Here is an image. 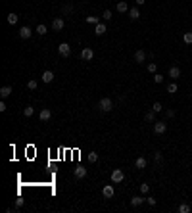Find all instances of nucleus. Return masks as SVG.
I'll return each mask as SVG.
<instances>
[{
    "label": "nucleus",
    "instance_id": "f3484780",
    "mask_svg": "<svg viewBox=\"0 0 192 213\" xmlns=\"http://www.w3.org/2000/svg\"><path fill=\"white\" fill-rule=\"evenodd\" d=\"M10 94H12V87H8V84H6V87L0 88V96H2V100H4V98H8Z\"/></svg>",
    "mask_w": 192,
    "mask_h": 213
},
{
    "label": "nucleus",
    "instance_id": "5701e85b",
    "mask_svg": "<svg viewBox=\"0 0 192 213\" xmlns=\"http://www.w3.org/2000/svg\"><path fill=\"white\" fill-rule=\"evenodd\" d=\"M35 33H37V35H40V37H42V35H46L48 33V29H46V25H37V29H35Z\"/></svg>",
    "mask_w": 192,
    "mask_h": 213
},
{
    "label": "nucleus",
    "instance_id": "72a5a7b5",
    "mask_svg": "<svg viewBox=\"0 0 192 213\" xmlns=\"http://www.w3.org/2000/svg\"><path fill=\"white\" fill-rule=\"evenodd\" d=\"M154 159H156V163H158V165H161V163H163V155H161L160 152H156V155H154Z\"/></svg>",
    "mask_w": 192,
    "mask_h": 213
},
{
    "label": "nucleus",
    "instance_id": "2f4dec72",
    "mask_svg": "<svg viewBox=\"0 0 192 213\" xmlns=\"http://www.w3.org/2000/svg\"><path fill=\"white\" fill-rule=\"evenodd\" d=\"M98 161V154L96 152H90L88 154V163H96Z\"/></svg>",
    "mask_w": 192,
    "mask_h": 213
},
{
    "label": "nucleus",
    "instance_id": "a211bd4d",
    "mask_svg": "<svg viewBox=\"0 0 192 213\" xmlns=\"http://www.w3.org/2000/svg\"><path fill=\"white\" fill-rule=\"evenodd\" d=\"M73 175L77 177V179H83V177H85V175H87V169H85V167H81V165H79V167H77V169H75V171H73Z\"/></svg>",
    "mask_w": 192,
    "mask_h": 213
},
{
    "label": "nucleus",
    "instance_id": "c9c22d12",
    "mask_svg": "<svg viewBox=\"0 0 192 213\" xmlns=\"http://www.w3.org/2000/svg\"><path fill=\"white\" fill-rule=\"evenodd\" d=\"M154 81L156 83H163V75L161 73H154Z\"/></svg>",
    "mask_w": 192,
    "mask_h": 213
},
{
    "label": "nucleus",
    "instance_id": "e433bc0d",
    "mask_svg": "<svg viewBox=\"0 0 192 213\" xmlns=\"http://www.w3.org/2000/svg\"><path fill=\"white\" fill-rule=\"evenodd\" d=\"M23 200H21V198H17V200H16V207H23Z\"/></svg>",
    "mask_w": 192,
    "mask_h": 213
},
{
    "label": "nucleus",
    "instance_id": "0eeeda50",
    "mask_svg": "<svg viewBox=\"0 0 192 213\" xmlns=\"http://www.w3.org/2000/svg\"><path fill=\"white\" fill-rule=\"evenodd\" d=\"M63 27H66V21H63L62 17H56V19L52 21V29H54V31H62Z\"/></svg>",
    "mask_w": 192,
    "mask_h": 213
},
{
    "label": "nucleus",
    "instance_id": "f03ea898",
    "mask_svg": "<svg viewBox=\"0 0 192 213\" xmlns=\"http://www.w3.org/2000/svg\"><path fill=\"white\" fill-rule=\"evenodd\" d=\"M123 179H125V173L121 171V169H113V171H111V182L113 184L123 182Z\"/></svg>",
    "mask_w": 192,
    "mask_h": 213
},
{
    "label": "nucleus",
    "instance_id": "c85d7f7f",
    "mask_svg": "<svg viewBox=\"0 0 192 213\" xmlns=\"http://www.w3.org/2000/svg\"><path fill=\"white\" fill-rule=\"evenodd\" d=\"M140 192L142 194H148V192H150V184H148V182H142L140 184Z\"/></svg>",
    "mask_w": 192,
    "mask_h": 213
},
{
    "label": "nucleus",
    "instance_id": "7ed1b4c3",
    "mask_svg": "<svg viewBox=\"0 0 192 213\" xmlns=\"http://www.w3.org/2000/svg\"><path fill=\"white\" fill-rule=\"evenodd\" d=\"M58 54L63 56V58H67V56L71 54V46L67 44V42H62V44H58Z\"/></svg>",
    "mask_w": 192,
    "mask_h": 213
},
{
    "label": "nucleus",
    "instance_id": "cd10ccee",
    "mask_svg": "<svg viewBox=\"0 0 192 213\" xmlns=\"http://www.w3.org/2000/svg\"><path fill=\"white\" fill-rule=\"evenodd\" d=\"M177 209H179V213H188V211H190V205H188V204H181Z\"/></svg>",
    "mask_w": 192,
    "mask_h": 213
},
{
    "label": "nucleus",
    "instance_id": "39448f33",
    "mask_svg": "<svg viewBox=\"0 0 192 213\" xmlns=\"http://www.w3.org/2000/svg\"><path fill=\"white\" fill-rule=\"evenodd\" d=\"M81 58L85 60V62H90L92 58H94V50H92V48H83V50H81Z\"/></svg>",
    "mask_w": 192,
    "mask_h": 213
},
{
    "label": "nucleus",
    "instance_id": "20e7f679",
    "mask_svg": "<svg viewBox=\"0 0 192 213\" xmlns=\"http://www.w3.org/2000/svg\"><path fill=\"white\" fill-rule=\"evenodd\" d=\"M165 131H167V123L165 121H156L154 123V133L156 134H163Z\"/></svg>",
    "mask_w": 192,
    "mask_h": 213
},
{
    "label": "nucleus",
    "instance_id": "bb28decb",
    "mask_svg": "<svg viewBox=\"0 0 192 213\" xmlns=\"http://www.w3.org/2000/svg\"><path fill=\"white\" fill-rule=\"evenodd\" d=\"M146 69H148V73H152V75H154V73H158V65H156L154 62L148 63V67H146Z\"/></svg>",
    "mask_w": 192,
    "mask_h": 213
},
{
    "label": "nucleus",
    "instance_id": "4be33fe9",
    "mask_svg": "<svg viewBox=\"0 0 192 213\" xmlns=\"http://www.w3.org/2000/svg\"><path fill=\"white\" fill-rule=\"evenodd\" d=\"M129 17H131L133 21H134V19H138V17H140V12H138V8H131V10H129Z\"/></svg>",
    "mask_w": 192,
    "mask_h": 213
},
{
    "label": "nucleus",
    "instance_id": "c756f323",
    "mask_svg": "<svg viewBox=\"0 0 192 213\" xmlns=\"http://www.w3.org/2000/svg\"><path fill=\"white\" fill-rule=\"evenodd\" d=\"M39 87V83L37 81H35V79H31V81H27V88H29V90H35V88H37Z\"/></svg>",
    "mask_w": 192,
    "mask_h": 213
},
{
    "label": "nucleus",
    "instance_id": "dca6fc26",
    "mask_svg": "<svg viewBox=\"0 0 192 213\" xmlns=\"http://www.w3.org/2000/svg\"><path fill=\"white\" fill-rule=\"evenodd\" d=\"M54 81V73L52 71H44L42 73V83H52Z\"/></svg>",
    "mask_w": 192,
    "mask_h": 213
},
{
    "label": "nucleus",
    "instance_id": "412c9836",
    "mask_svg": "<svg viewBox=\"0 0 192 213\" xmlns=\"http://www.w3.org/2000/svg\"><path fill=\"white\" fill-rule=\"evenodd\" d=\"M102 21V17H98V16H87V23H92V25H98Z\"/></svg>",
    "mask_w": 192,
    "mask_h": 213
},
{
    "label": "nucleus",
    "instance_id": "58836bf2",
    "mask_svg": "<svg viewBox=\"0 0 192 213\" xmlns=\"http://www.w3.org/2000/svg\"><path fill=\"white\" fill-rule=\"evenodd\" d=\"M165 115L171 119V117H175V111H173V110H167V111H165Z\"/></svg>",
    "mask_w": 192,
    "mask_h": 213
},
{
    "label": "nucleus",
    "instance_id": "f8f14e48",
    "mask_svg": "<svg viewBox=\"0 0 192 213\" xmlns=\"http://www.w3.org/2000/svg\"><path fill=\"white\" fill-rule=\"evenodd\" d=\"M146 165H148V159L142 158V155L134 159V167H137V169H146Z\"/></svg>",
    "mask_w": 192,
    "mask_h": 213
},
{
    "label": "nucleus",
    "instance_id": "6e6552de",
    "mask_svg": "<svg viewBox=\"0 0 192 213\" xmlns=\"http://www.w3.org/2000/svg\"><path fill=\"white\" fill-rule=\"evenodd\" d=\"M115 8H117V12H119V13H129V10H131V8H129V4H127L125 0H119Z\"/></svg>",
    "mask_w": 192,
    "mask_h": 213
},
{
    "label": "nucleus",
    "instance_id": "6ab92c4d",
    "mask_svg": "<svg viewBox=\"0 0 192 213\" xmlns=\"http://www.w3.org/2000/svg\"><path fill=\"white\" fill-rule=\"evenodd\" d=\"M17 19H19L17 13H8V17H6V21H8L10 25H16V23H17Z\"/></svg>",
    "mask_w": 192,
    "mask_h": 213
},
{
    "label": "nucleus",
    "instance_id": "aec40b11",
    "mask_svg": "<svg viewBox=\"0 0 192 213\" xmlns=\"http://www.w3.org/2000/svg\"><path fill=\"white\" fill-rule=\"evenodd\" d=\"M144 119H146L148 123H156V111H154V110H150V111H148L146 115H144Z\"/></svg>",
    "mask_w": 192,
    "mask_h": 213
},
{
    "label": "nucleus",
    "instance_id": "ddd939ff",
    "mask_svg": "<svg viewBox=\"0 0 192 213\" xmlns=\"http://www.w3.org/2000/svg\"><path fill=\"white\" fill-rule=\"evenodd\" d=\"M39 117H40V121H48V119L52 117V111L48 110V108H42L40 113H39Z\"/></svg>",
    "mask_w": 192,
    "mask_h": 213
},
{
    "label": "nucleus",
    "instance_id": "9b49d317",
    "mask_svg": "<svg viewBox=\"0 0 192 213\" xmlns=\"http://www.w3.org/2000/svg\"><path fill=\"white\" fill-rule=\"evenodd\" d=\"M134 62L137 63H144L146 62V52L144 50H137L134 52Z\"/></svg>",
    "mask_w": 192,
    "mask_h": 213
},
{
    "label": "nucleus",
    "instance_id": "393cba45",
    "mask_svg": "<svg viewBox=\"0 0 192 213\" xmlns=\"http://www.w3.org/2000/svg\"><path fill=\"white\" fill-rule=\"evenodd\" d=\"M177 90H179V87H177V83H169V84H167V92H169V94H175Z\"/></svg>",
    "mask_w": 192,
    "mask_h": 213
},
{
    "label": "nucleus",
    "instance_id": "1a4fd4ad",
    "mask_svg": "<svg viewBox=\"0 0 192 213\" xmlns=\"http://www.w3.org/2000/svg\"><path fill=\"white\" fill-rule=\"evenodd\" d=\"M102 194H104V198H113V194H115V188H113L111 184H106V186L102 188Z\"/></svg>",
    "mask_w": 192,
    "mask_h": 213
},
{
    "label": "nucleus",
    "instance_id": "9d476101",
    "mask_svg": "<svg viewBox=\"0 0 192 213\" xmlns=\"http://www.w3.org/2000/svg\"><path fill=\"white\" fill-rule=\"evenodd\" d=\"M169 77H171V79L173 81H177V79H179V77H181V67H177V65H173L171 69H169V73H167Z\"/></svg>",
    "mask_w": 192,
    "mask_h": 213
},
{
    "label": "nucleus",
    "instance_id": "b1692460",
    "mask_svg": "<svg viewBox=\"0 0 192 213\" xmlns=\"http://www.w3.org/2000/svg\"><path fill=\"white\" fill-rule=\"evenodd\" d=\"M183 40H184V44H192V31H186L183 35Z\"/></svg>",
    "mask_w": 192,
    "mask_h": 213
},
{
    "label": "nucleus",
    "instance_id": "a878e982",
    "mask_svg": "<svg viewBox=\"0 0 192 213\" xmlns=\"http://www.w3.org/2000/svg\"><path fill=\"white\" fill-rule=\"evenodd\" d=\"M33 113H35V108H33V106H27V108H23V115H25V117H31Z\"/></svg>",
    "mask_w": 192,
    "mask_h": 213
},
{
    "label": "nucleus",
    "instance_id": "2eb2a0df",
    "mask_svg": "<svg viewBox=\"0 0 192 213\" xmlns=\"http://www.w3.org/2000/svg\"><path fill=\"white\" fill-rule=\"evenodd\" d=\"M142 202H146V198H142V196H133L131 198V205H133V207H138Z\"/></svg>",
    "mask_w": 192,
    "mask_h": 213
},
{
    "label": "nucleus",
    "instance_id": "7c9ffc66",
    "mask_svg": "<svg viewBox=\"0 0 192 213\" xmlns=\"http://www.w3.org/2000/svg\"><path fill=\"white\" fill-rule=\"evenodd\" d=\"M113 17V13H111V10H104V16H102V19L104 21H110Z\"/></svg>",
    "mask_w": 192,
    "mask_h": 213
},
{
    "label": "nucleus",
    "instance_id": "f704fd0d",
    "mask_svg": "<svg viewBox=\"0 0 192 213\" xmlns=\"http://www.w3.org/2000/svg\"><path fill=\"white\" fill-rule=\"evenodd\" d=\"M146 202H148V205H150V207H154V205L158 204V200H156V198H152V196H148V198H146Z\"/></svg>",
    "mask_w": 192,
    "mask_h": 213
},
{
    "label": "nucleus",
    "instance_id": "f257e3e1",
    "mask_svg": "<svg viewBox=\"0 0 192 213\" xmlns=\"http://www.w3.org/2000/svg\"><path fill=\"white\" fill-rule=\"evenodd\" d=\"M98 108H100L104 113H108V111H111V110H113V102L110 100V98H102V100L98 102Z\"/></svg>",
    "mask_w": 192,
    "mask_h": 213
},
{
    "label": "nucleus",
    "instance_id": "4468645a",
    "mask_svg": "<svg viewBox=\"0 0 192 213\" xmlns=\"http://www.w3.org/2000/svg\"><path fill=\"white\" fill-rule=\"evenodd\" d=\"M106 31H108V27H106V23H102V21H100L98 25H94V33L98 35V37H100V35H104Z\"/></svg>",
    "mask_w": 192,
    "mask_h": 213
},
{
    "label": "nucleus",
    "instance_id": "423d86ee",
    "mask_svg": "<svg viewBox=\"0 0 192 213\" xmlns=\"http://www.w3.org/2000/svg\"><path fill=\"white\" fill-rule=\"evenodd\" d=\"M31 35H33V29H31L29 25H23V27L19 29V37H21V39H31Z\"/></svg>",
    "mask_w": 192,
    "mask_h": 213
},
{
    "label": "nucleus",
    "instance_id": "473e14b6",
    "mask_svg": "<svg viewBox=\"0 0 192 213\" xmlns=\"http://www.w3.org/2000/svg\"><path fill=\"white\" fill-rule=\"evenodd\" d=\"M152 110H154L156 113H160V111L163 110V106H161V102H154V106H152Z\"/></svg>",
    "mask_w": 192,
    "mask_h": 213
},
{
    "label": "nucleus",
    "instance_id": "4c0bfd02",
    "mask_svg": "<svg viewBox=\"0 0 192 213\" xmlns=\"http://www.w3.org/2000/svg\"><path fill=\"white\" fill-rule=\"evenodd\" d=\"M6 110H8V106H6V102L2 100V102H0V111H6Z\"/></svg>",
    "mask_w": 192,
    "mask_h": 213
},
{
    "label": "nucleus",
    "instance_id": "ea45409f",
    "mask_svg": "<svg viewBox=\"0 0 192 213\" xmlns=\"http://www.w3.org/2000/svg\"><path fill=\"white\" fill-rule=\"evenodd\" d=\"M134 2H137V6H142V4L146 2V0H134Z\"/></svg>",
    "mask_w": 192,
    "mask_h": 213
}]
</instances>
